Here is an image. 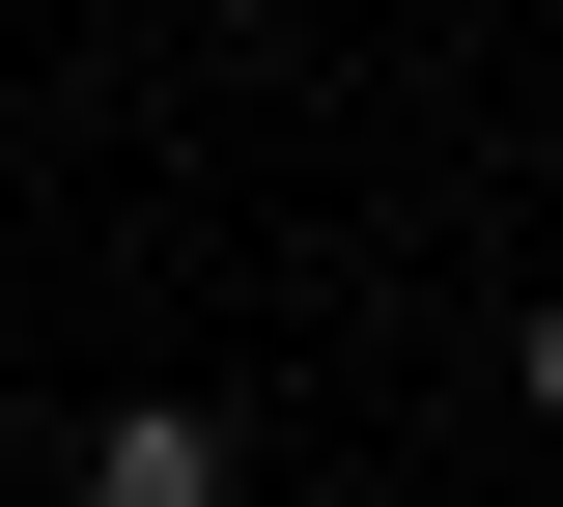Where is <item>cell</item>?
<instances>
[{
  "mask_svg": "<svg viewBox=\"0 0 563 507\" xmlns=\"http://www.w3.org/2000/svg\"><path fill=\"white\" fill-rule=\"evenodd\" d=\"M85 507H225V423L198 395H113V423H85Z\"/></svg>",
  "mask_w": 563,
  "mask_h": 507,
  "instance_id": "obj_1",
  "label": "cell"
},
{
  "mask_svg": "<svg viewBox=\"0 0 563 507\" xmlns=\"http://www.w3.org/2000/svg\"><path fill=\"white\" fill-rule=\"evenodd\" d=\"M536 451H563V310H536Z\"/></svg>",
  "mask_w": 563,
  "mask_h": 507,
  "instance_id": "obj_2",
  "label": "cell"
}]
</instances>
